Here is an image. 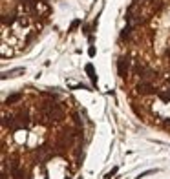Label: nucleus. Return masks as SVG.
<instances>
[{
  "label": "nucleus",
  "mask_w": 170,
  "mask_h": 179,
  "mask_svg": "<svg viewBox=\"0 0 170 179\" xmlns=\"http://www.w3.org/2000/svg\"><path fill=\"white\" fill-rule=\"evenodd\" d=\"M88 132L72 97L20 90L2 104V179H73Z\"/></svg>",
  "instance_id": "obj_1"
}]
</instances>
